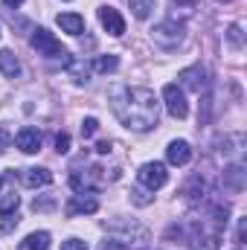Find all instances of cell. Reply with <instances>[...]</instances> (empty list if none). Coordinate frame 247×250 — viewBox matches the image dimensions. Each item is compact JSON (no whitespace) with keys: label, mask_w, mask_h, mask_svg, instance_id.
<instances>
[{"label":"cell","mask_w":247,"mask_h":250,"mask_svg":"<svg viewBox=\"0 0 247 250\" xmlns=\"http://www.w3.org/2000/svg\"><path fill=\"white\" fill-rule=\"evenodd\" d=\"M206 73H204V67H189L181 73V82H184L189 90H195V93H201L204 87H206V79H204Z\"/></svg>","instance_id":"cell-12"},{"label":"cell","mask_w":247,"mask_h":250,"mask_svg":"<svg viewBox=\"0 0 247 250\" xmlns=\"http://www.w3.org/2000/svg\"><path fill=\"white\" fill-rule=\"evenodd\" d=\"M56 148H59V154H67V151H70V134H59V137H56Z\"/></svg>","instance_id":"cell-21"},{"label":"cell","mask_w":247,"mask_h":250,"mask_svg":"<svg viewBox=\"0 0 247 250\" xmlns=\"http://www.w3.org/2000/svg\"><path fill=\"white\" fill-rule=\"evenodd\" d=\"M23 184L29 189H38V187H50L53 184V172L50 169H23Z\"/></svg>","instance_id":"cell-11"},{"label":"cell","mask_w":247,"mask_h":250,"mask_svg":"<svg viewBox=\"0 0 247 250\" xmlns=\"http://www.w3.org/2000/svg\"><path fill=\"white\" fill-rule=\"evenodd\" d=\"M15 146L23 151V154H35V151H41V131L38 128H21L18 131V137H15Z\"/></svg>","instance_id":"cell-7"},{"label":"cell","mask_w":247,"mask_h":250,"mask_svg":"<svg viewBox=\"0 0 247 250\" xmlns=\"http://www.w3.org/2000/svg\"><path fill=\"white\" fill-rule=\"evenodd\" d=\"M0 73H3L6 79L21 76V62L15 59V53H12V50H0Z\"/></svg>","instance_id":"cell-13"},{"label":"cell","mask_w":247,"mask_h":250,"mask_svg":"<svg viewBox=\"0 0 247 250\" xmlns=\"http://www.w3.org/2000/svg\"><path fill=\"white\" fill-rule=\"evenodd\" d=\"M53 204H56V201H38V198H35L32 209H41V212H44V209H53Z\"/></svg>","instance_id":"cell-23"},{"label":"cell","mask_w":247,"mask_h":250,"mask_svg":"<svg viewBox=\"0 0 247 250\" xmlns=\"http://www.w3.org/2000/svg\"><path fill=\"white\" fill-rule=\"evenodd\" d=\"M227 38L233 41V47H242V44H245V38H242V26H230V29H227Z\"/></svg>","instance_id":"cell-19"},{"label":"cell","mask_w":247,"mask_h":250,"mask_svg":"<svg viewBox=\"0 0 247 250\" xmlns=\"http://www.w3.org/2000/svg\"><path fill=\"white\" fill-rule=\"evenodd\" d=\"M96 151H99V154H108V151H111V143H99Z\"/></svg>","instance_id":"cell-26"},{"label":"cell","mask_w":247,"mask_h":250,"mask_svg":"<svg viewBox=\"0 0 247 250\" xmlns=\"http://www.w3.org/2000/svg\"><path fill=\"white\" fill-rule=\"evenodd\" d=\"M111 108H114L117 120L131 131H151L160 120V102H157L154 90H148V87L117 84L111 90Z\"/></svg>","instance_id":"cell-1"},{"label":"cell","mask_w":247,"mask_h":250,"mask_svg":"<svg viewBox=\"0 0 247 250\" xmlns=\"http://www.w3.org/2000/svg\"><path fill=\"white\" fill-rule=\"evenodd\" d=\"M131 9H134V15L140 21H145L151 15V9H154V0H131Z\"/></svg>","instance_id":"cell-17"},{"label":"cell","mask_w":247,"mask_h":250,"mask_svg":"<svg viewBox=\"0 0 247 250\" xmlns=\"http://www.w3.org/2000/svg\"><path fill=\"white\" fill-rule=\"evenodd\" d=\"M218 3H230V0H218Z\"/></svg>","instance_id":"cell-29"},{"label":"cell","mask_w":247,"mask_h":250,"mask_svg":"<svg viewBox=\"0 0 247 250\" xmlns=\"http://www.w3.org/2000/svg\"><path fill=\"white\" fill-rule=\"evenodd\" d=\"M62 250H87V245L82 239H67V242H62Z\"/></svg>","instance_id":"cell-22"},{"label":"cell","mask_w":247,"mask_h":250,"mask_svg":"<svg viewBox=\"0 0 247 250\" xmlns=\"http://www.w3.org/2000/svg\"><path fill=\"white\" fill-rule=\"evenodd\" d=\"M117 67H120V59H117V56H102V59L93 62V70H96V73H114Z\"/></svg>","instance_id":"cell-15"},{"label":"cell","mask_w":247,"mask_h":250,"mask_svg":"<svg viewBox=\"0 0 247 250\" xmlns=\"http://www.w3.org/2000/svg\"><path fill=\"white\" fill-rule=\"evenodd\" d=\"M245 236H247V221L242 218V221H239V245L245 242Z\"/></svg>","instance_id":"cell-25"},{"label":"cell","mask_w":247,"mask_h":250,"mask_svg":"<svg viewBox=\"0 0 247 250\" xmlns=\"http://www.w3.org/2000/svg\"><path fill=\"white\" fill-rule=\"evenodd\" d=\"M29 44H32V47L38 50V56H44V59H62V56H67L64 47H62V41H59L50 29H41V26L32 32Z\"/></svg>","instance_id":"cell-2"},{"label":"cell","mask_w":247,"mask_h":250,"mask_svg":"<svg viewBox=\"0 0 247 250\" xmlns=\"http://www.w3.org/2000/svg\"><path fill=\"white\" fill-rule=\"evenodd\" d=\"M137 178H140V184L145 189H160L166 187V181H169V172H166V166L163 163H145V166H140V172H137Z\"/></svg>","instance_id":"cell-4"},{"label":"cell","mask_w":247,"mask_h":250,"mask_svg":"<svg viewBox=\"0 0 247 250\" xmlns=\"http://www.w3.org/2000/svg\"><path fill=\"white\" fill-rule=\"evenodd\" d=\"M18 204H21V198H18L15 192L3 195V198H0V215H12V212L18 209Z\"/></svg>","instance_id":"cell-16"},{"label":"cell","mask_w":247,"mask_h":250,"mask_svg":"<svg viewBox=\"0 0 247 250\" xmlns=\"http://www.w3.org/2000/svg\"><path fill=\"white\" fill-rule=\"evenodd\" d=\"M96 209H99V201H96L90 192H79V195H73V201L67 204V215H79V212L93 215Z\"/></svg>","instance_id":"cell-8"},{"label":"cell","mask_w":247,"mask_h":250,"mask_svg":"<svg viewBox=\"0 0 247 250\" xmlns=\"http://www.w3.org/2000/svg\"><path fill=\"white\" fill-rule=\"evenodd\" d=\"M56 23L62 26V32H67V35H82V32H84V18L76 15V12H64V15H59Z\"/></svg>","instance_id":"cell-10"},{"label":"cell","mask_w":247,"mask_h":250,"mask_svg":"<svg viewBox=\"0 0 247 250\" xmlns=\"http://www.w3.org/2000/svg\"><path fill=\"white\" fill-rule=\"evenodd\" d=\"M0 189H3V175H0Z\"/></svg>","instance_id":"cell-28"},{"label":"cell","mask_w":247,"mask_h":250,"mask_svg":"<svg viewBox=\"0 0 247 250\" xmlns=\"http://www.w3.org/2000/svg\"><path fill=\"white\" fill-rule=\"evenodd\" d=\"M218 248H221L218 233H212V236H206V239H195V245H192V250H218Z\"/></svg>","instance_id":"cell-18"},{"label":"cell","mask_w":247,"mask_h":250,"mask_svg":"<svg viewBox=\"0 0 247 250\" xmlns=\"http://www.w3.org/2000/svg\"><path fill=\"white\" fill-rule=\"evenodd\" d=\"M166 157H169L172 166H186L192 160V146L186 140H172L169 148H166Z\"/></svg>","instance_id":"cell-9"},{"label":"cell","mask_w":247,"mask_h":250,"mask_svg":"<svg viewBox=\"0 0 247 250\" xmlns=\"http://www.w3.org/2000/svg\"><path fill=\"white\" fill-rule=\"evenodd\" d=\"M181 38H184V23H178V21H166L154 29V41L163 47H175V44H181Z\"/></svg>","instance_id":"cell-5"},{"label":"cell","mask_w":247,"mask_h":250,"mask_svg":"<svg viewBox=\"0 0 247 250\" xmlns=\"http://www.w3.org/2000/svg\"><path fill=\"white\" fill-rule=\"evenodd\" d=\"M9 140H12V137H9V131H6V128L0 125V151H6V146H9Z\"/></svg>","instance_id":"cell-24"},{"label":"cell","mask_w":247,"mask_h":250,"mask_svg":"<svg viewBox=\"0 0 247 250\" xmlns=\"http://www.w3.org/2000/svg\"><path fill=\"white\" fill-rule=\"evenodd\" d=\"M163 102H166V111H169L175 120H186V117H189L186 93L178 87V84H166V87H163Z\"/></svg>","instance_id":"cell-3"},{"label":"cell","mask_w":247,"mask_h":250,"mask_svg":"<svg viewBox=\"0 0 247 250\" xmlns=\"http://www.w3.org/2000/svg\"><path fill=\"white\" fill-rule=\"evenodd\" d=\"M96 128H99V123H96L93 117H87V120L82 123V137H93V134H96Z\"/></svg>","instance_id":"cell-20"},{"label":"cell","mask_w":247,"mask_h":250,"mask_svg":"<svg viewBox=\"0 0 247 250\" xmlns=\"http://www.w3.org/2000/svg\"><path fill=\"white\" fill-rule=\"evenodd\" d=\"M18 248L21 250H47L50 248V233H47V230H41V233H29Z\"/></svg>","instance_id":"cell-14"},{"label":"cell","mask_w":247,"mask_h":250,"mask_svg":"<svg viewBox=\"0 0 247 250\" xmlns=\"http://www.w3.org/2000/svg\"><path fill=\"white\" fill-rule=\"evenodd\" d=\"M21 3H23V0H3V6H9V9H18Z\"/></svg>","instance_id":"cell-27"},{"label":"cell","mask_w":247,"mask_h":250,"mask_svg":"<svg viewBox=\"0 0 247 250\" xmlns=\"http://www.w3.org/2000/svg\"><path fill=\"white\" fill-rule=\"evenodd\" d=\"M99 23H102V29H105L108 35H114V38H120L125 32L123 15H120L114 6H102V9H99Z\"/></svg>","instance_id":"cell-6"}]
</instances>
